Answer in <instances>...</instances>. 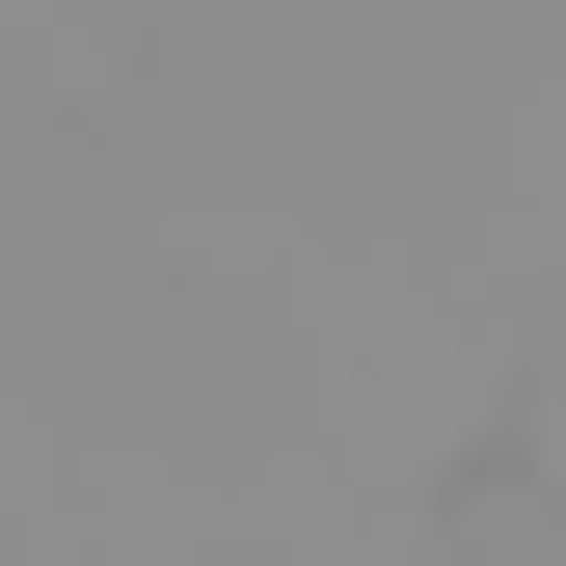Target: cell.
<instances>
[{"label":"cell","mask_w":566,"mask_h":566,"mask_svg":"<svg viewBox=\"0 0 566 566\" xmlns=\"http://www.w3.org/2000/svg\"><path fill=\"white\" fill-rule=\"evenodd\" d=\"M513 485L566 513V270H539V378H513Z\"/></svg>","instance_id":"6da1fadb"}]
</instances>
